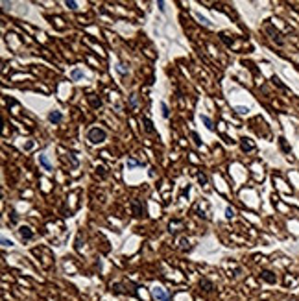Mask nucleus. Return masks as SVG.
<instances>
[{
  "label": "nucleus",
  "mask_w": 299,
  "mask_h": 301,
  "mask_svg": "<svg viewBox=\"0 0 299 301\" xmlns=\"http://www.w3.org/2000/svg\"><path fill=\"white\" fill-rule=\"evenodd\" d=\"M87 139H89L91 142H94V144H100V142H103V140L107 139V133H105V129H102V128H91L89 133H87Z\"/></svg>",
  "instance_id": "nucleus-1"
},
{
  "label": "nucleus",
  "mask_w": 299,
  "mask_h": 301,
  "mask_svg": "<svg viewBox=\"0 0 299 301\" xmlns=\"http://www.w3.org/2000/svg\"><path fill=\"white\" fill-rule=\"evenodd\" d=\"M152 294H153V298L159 301H168V294L163 290V288H159V287H155L153 290H152Z\"/></svg>",
  "instance_id": "nucleus-2"
},
{
  "label": "nucleus",
  "mask_w": 299,
  "mask_h": 301,
  "mask_svg": "<svg viewBox=\"0 0 299 301\" xmlns=\"http://www.w3.org/2000/svg\"><path fill=\"white\" fill-rule=\"evenodd\" d=\"M48 120L57 124V122H61V120H63V115H61L59 111H50V113H48Z\"/></svg>",
  "instance_id": "nucleus-3"
},
{
  "label": "nucleus",
  "mask_w": 299,
  "mask_h": 301,
  "mask_svg": "<svg viewBox=\"0 0 299 301\" xmlns=\"http://www.w3.org/2000/svg\"><path fill=\"white\" fill-rule=\"evenodd\" d=\"M18 233H20V237H22L24 240H30V238H33V233H31V229H30V227H26V226H24V227H20V229H18Z\"/></svg>",
  "instance_id": "nucleus-4"
},
{
  "label": "nucleus",
  "mask_w": 299,
  "mask_h": 301,
  "mask_svg": "<svg viewBox=\"0 0 299 301\" xmlns=\"http://www.w3.org/2000/svg\"><path fill=\"white\" fill-rule=\"evenodd\" d=\"M39 163H41V165L44 166V170H48V172L52 170V163L48 161V157H46L44 153H41V155H39Z\"/></svg>",
  "instance_id": "nucleus-5"
},
{
  "label": "nucleus",
  "mask_w": 299,
  "mask_h": 301,
  "mask_svg": "<svg viewBox=\"0 0 299 301\" xmlns=\"http://www.w3.org/2000/svg\"><path fill=\"white\" fill-rule=\"evenodd\" d=\"M70 76H72V79H83V78H85V74H83L79 68H74V70L70 72Z\"/></svg>",
  "instance_id": "nucleus-6"
},
{
  "label": "nucleus",
  "mask_w": 299,
  "mask_h": 301,
  "mask_svg": "<svg viewBox=\"0 0 299 301\" xmlns=\"http://www.w3.org/2000/svg\"><path fill=\"white\" fill-rule=\"evenodd\" d=\"M142 165H144L142 161H137V159H133V157L127 159V168H135V166H142Z\"/></svg>",
  "instance_id": "nucleus-7"
},
{
  "label": "nucleus",
  "mask_w": 299,
  "mask_h": 301,
  "mask_svg": "<svg viewBox=\"0 0 299 301\" xmlns=\"http://www.w3.org/2000/svg\"><path fill=\"white\" fill-rule=\"evenodd\" d=\"M201 122H203V124L207 126V129H211V131L214 129V126H212V120H211L209 116H205V115H201Z\"/></svg>",
  "instance_id": "nucleus-8"
},
{
  "label": "nucleus",
  "mask_w": 299,
  "mask_h": 301,
  "mask_svg": "<svg viewBox=\"0 0 299 301\" xmlns=\"http://www.w3.org/2000/svg\"><path fill=\"white\" fill-rule=\"evenodd\" d=\"M262 279L268 281V283H275V275L272 272H262Z\"/></svg>",
  "instance_id": "nucleus-9"
},
{
  "label": "nucleus",
  "mask_w": 299,
  "mask_h": 301,
  "mask_svg": "<svg viewBox=\"0 0 299 301\" xmlns=\"http://www.w3.org/2000/svg\"><path fill=\"white\" fill-rule=\"evenodd\" d=\"M240 144H242V150H248V152H249V150H253V144L249 142V139H242V142H240Z\"/></svg>",
  "instance_id": "nucleus-10"
},
{
  "label": "nucleus",
  "mask_w": 299,
  "mask_h": 301,
  "mask_svg": "<svg viewBox=\"0 0 299 301\" xmlns=\"http://www.w3.org/2000/svg\"><path fill=\"white\" fill-rule=\"evenodd\" d=\"M196 17H198V20L201 22V24H205V26H211V22H209V18H205L201 13H196Z\"/></svg>",
  "instance_id": "nucleus-11"
},
{
  "label": "nucleus",
  "mask_w": 299,
  "mask_h": 301,
  "mask_svg": "<svg viewBox=\"0 0 299 301\" xmlns=\"http://www.w3.org/2000/svg\"><path fill=\"white\" fill-rule=\"evenodd\" d=\"M133 207H135V214H137V216H140V214H142V211H144V209H142V207H140V205H139V201H133Z\"/></svg>",
  "instance_id": "nucleus-12"
},
{
  "label": "nucleus",
  "mask_w": 299,
  "mask_h": 301,
  "mask_svg": "<svg viewBox=\"0 0 299 301\" xmlns=\"http://www.w3.org/2000/svg\"><path fill=\"white\" fill-rule=\"evenodd\" d=\"M161 109H163V116H164V118H168V116H170V111H168V105H166V104H161Z\"/></svg>",
  "instance_id": "nucleus-13"
},
{
  "label": "nucleus",
  "mask_w": 299,
  "mask_h": 301,
  "mask_svg": "<svg viewBox=\"0 0 299 301\" xmlns=\"http://www.w3.org/2000/svg\"><path fill=\"white\" fill-rule=\"evenodd\" d=\"M235 111H236V113H240V115H246L249 109H248V107H244V105H236V107H235Z\"/></svg>",
  "instance_id": "nucleus-14"
},
{
  "label": "nucleus",
  "mask_w": 299,
  "mask_h": 301,
  "mask_svg": "<svg viewBox=\"0 0 299 301\" xmlns=\"http://www.w3.org/2000/svg\"><path fill=\"white\" fill-rule=\"evenodd\" d=\"M65 4H67V7H70V9H78V4H76L74 0H67Z\"/></svg>",
  "instance_id": "nucleus-15"
},
{
  "label": "nucleus",
  "mask_w": 299,
  "mask_h": 301,
  "mask_svg": "<svg viewBox=\"0 0 299 301\" xmlns=\"http://www.w3.org/2000/svg\"><path fill=\"white\" fill-rule=\"evenodd\" d=\"M144 124H146V131H148V133H153V126H152V122H150L148 118L144 120Z\"/></svg>",
  "instance_id": "nucleus-16"
},
{
  "label": "nucleus",
  "mask_w": 299,
  "mask_h": 301,
  "mask_svg": "<svg viewBox=\"0 0 299 301\" xmlns=\"http://www.w3.org/2000/svg\"><path fill=\"white\" fill-rule=\"evenodd\" d=\"M190 135H192V139H194V142H196V144H198V146H200V144H201V140H200V135H198V133H196V131H192V133H190Z\"/></svg>",
  "instance_id": "nucleus-17"
},
{
  "label": "nucleus",
  "mask_w": 299,
  "mask_h": 301,
  "mask_svg": "<svg viewBox=\"0 0 299 301\" xmlns=\"http://www.w3.org/2000/svg\"><path fill=\"white\" fill-rule=\"evenodd\" d=\"M201 285H203V287H205V288H203V290H211V287H212V285H211V283H209V281H201Z\"/></svg>",
  "instance_id": "nucleus-18"
},
{
  "label": "nucleus",
  "mask_w": 299,
  "mask_h": 301,
  "mask_svg": "<svg viewBox=\"0 0 299 301\" xmlns=\"http://www.w3.org/2000/svg\"><path fill=\"white\" fill-rule=\"evenodd\" d=\"M225 216H227V218H231V216H233V209H231V207H227V209H225Z\"/></svg>",
  "instance_id": "nucleus-19"
},
{
  "label": "nucleus",
  "mask_w": 299,
  "mask_h": 301,
  "mask_svg": "<svg viewBox=\"0 0 299 301\" xmlns=\"http://www.w3.org/2000/svg\"><path fill=\"white\" fill-rule=\"evenodd\" d=\"M13 242L11 240H7V238H2V246H11Z\"/></svg>",
  "instance_id": "nucleus-20"
},
{
  "label": "nucleus",
  "mask_w": 299,
  "mask_h": 301,
  "mask_svg": "<svg viewBox=\"0 0 299 301\" xmlns=\"http://www.w3.org/2000/svg\"><path fill=\"white\" fill-rule=\"evenodd\" d=\"M198 179H200V181H201V183H207V177H205V176H203V174H200V176H198Z\"/></svg>",
  "instance_id": "nucleus-21"
},
{
  "label": "nucleus",
  "mask_w": 299,
  "mask_h": 301,
  "mask_svg": "<svg viewBox=\"0 0 299 301\" xmlns=\"http://www.w3.org/2000/svg\"><path fill=\"white\" fill-rule=\"evenodd\" d=\"M118 72H120V74H126V68H124V65H118Z\"/></svg>",
  "instance_id": "nucleus-22"
}]
</instances>
